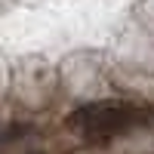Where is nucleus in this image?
<instances>
[{
	"label": "nucleus",
	"instance_id": "1",
	"mask_svg": "<svg viewBox=\"0 0 154 154\" xmlns=\"http://www.w3.org/2000/svg\"><path fill=\"white\" fill-rule=\"evenodd\" d=\"M133 120H139V111L133 105H126V102H96V105H83L80 111H74V117H71V123L89 142H105L114 133L126 130Z\"/></svg>",
	"mask_w": 154,
	"mask_h": 154
}]
</instances>
